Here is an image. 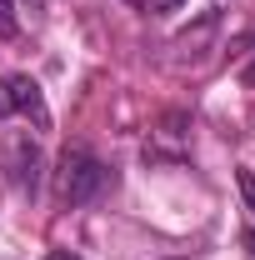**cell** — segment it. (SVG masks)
<instances>
[{
	"instance_id": "4",
	"label": "cell",
	"mask_w": 255,
	"mask_h": 260,
	"mask_svg": "<svg viewBox=\"0 0 255 260\" xmlns=\"http://www.w3.org/2000/svg\"><path fill=\"white\" fill-rule=\"evenodd\" d=\"M15 30H20V15H15V0H0V40H10Z\"/></svg>"
},
{
	"instance_id": "7",
	"label": "cell",
	"mask_w": 255,
	"mask_h": 260,
	"mask_svg": "<svg viewBox=\"0 0 255 260\" xmlns=\"http://www.w3.org/2000/svg\"><path fill=\"white\" fill-rule=\"evenodd\" d=\"M245 250H250V260H255V220L245 225Z\"/></svg>"
},
{
	"instance_id": "2",
	"label": "cell",
	"mask_w": 255,
	"mask_h": 260,
	"mask_svg": "<svg viewBox=\"0 0 255 260\" xmlns=\"http://www.w3.org/2000/svg\"><path fill=\"white\" fill-rule=\"evenodd\" d=\"M10 115H25L35 120V130H50V105L40 95L35 75H0V120H10Z\"/></svg>"
},
{
	"instance_id": "5",
	"label": "cell",
	"mask_w": 255,
	"mask_h": 260,
	"mask_svg": "<svg viewBox=\"0 0 255 260\" xmlns=\"http://www.w3.org/2000/svg\"><path fill=\"white\" fill-rule=\"evenodd\" d=\"M135 10H145V15H165V10H180L185 0H130Z\"/></svg>"
},
{
	"instance_id": "1",
	"label": "cell",
	"mask_w": 255,
	"mask_h": 260,
	"mask_svg": "<svg viewBox=\"0 0 255 260\" xmlns=\"http://www.w3.org/2000/svg\"><path fill=\"white\" fill-rule=\"evenodd\" d=\"M105 185H110V165L95 150H85V145L60 150V160H55V200L60 205H90L105 195Z\"/></svg>"
},
{
	"instance_id": "8",
	"label": "cell",
	"mask_w": 255,
	"mask_h": 260,
	"mask_svg": "<svg viewBox=\"0 0 255 260\" xmlns=\"http://www.w3.org/2000/svg\"><path fill=\"white\" fill-rule=\"evenodd\" d=\"M45 260H80V255H75V250H50Z\"/></svg>"
},
{
	"instance_id": "3",
	"label": "cell",
	"mask_w": 255,
	"mask_h": 260,
	"mask_svg": "<svg viewBox=\"0 0 255 260\" xmlns=\"http://www.w3.org/2000/svg\"><path fill=\"white\" fill-rule=\"evenodd\" d=\"M40 170H45L40 145H35L30 135H10V140H5V175H10V185H15L20 195H35Z\"/></svg>"
},
{
	"instance_id": "6",
	"label": "cell",
	"mask_w": 255,
	"mask_h": 260,
	"mask_svg": "<svg viewBox=\"0 0 255 260\" xmlns=\"http://www.w3.org/2000/svg\"><path fill=\"white\" fill-rule=\"evenodd\" d=\"M235 180H240V195H245V205H250V220H255V175H250V170H240Z\"/></svg>"
}]
</instances>
